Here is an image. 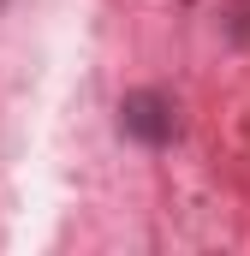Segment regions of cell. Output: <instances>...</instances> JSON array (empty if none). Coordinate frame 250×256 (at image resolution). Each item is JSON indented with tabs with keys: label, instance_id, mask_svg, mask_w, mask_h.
I'll use <instances>...</instances> for the list:
<instances>
[{
	"label": "cell",
	"instance_id": "6da1fadb",
	"mask_svg": "<svg viewBox=\"0 0 250 256\" xmlns=\"http://www.w3.org/2000/svg\"><path fill=\"white\" fill-rule=\"evenodd\" d=\"M120 131L131 143H143V149H161V143H173L179 114H173V102H167L161 90H131L120 102Z\"/></svg>",
	"mask_w": 250,
	"mask_h": 256
}]
</instances>
